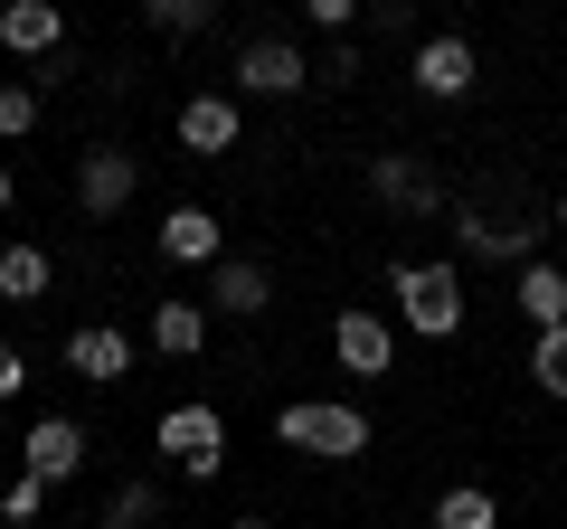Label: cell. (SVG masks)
Returning <instances> with one entry per match:
<instances>
[{
    "label": "cell",
    "instance_id": "obj_1",
    "mask_svg": "<svg viewBox=\"0 0 567 529\" xmlns=\"http://www.w3.org/2000/svg\"><path fill=\"white\" fill-rule=\"evenodd\" d=\"M388 293H398V331H416V341H454L464 331V264L454 256H398Z\"/></svg>",
    "mask_w": 567,
    "mask_h": 529
},
{
    "label": "cell",
    "instance_id": "obj_2",
    "mask_svg": "<svg viewBox=\"0 0 567 529\" xmlns=\"http://www.w3.org/2000/svg\"><path fill=\"white\" fill-rule=\"evenodd\" d=\"M275 445L284 454H312V464H360L369 454V416L350 397H293L275 416Z\"/></svg>",
    "mask_w": 567,
    "mask_h": 529
},
{
    "label": "cell",
    "instance_id": "obj_3",
    "mask_svg": "<svg viewBox=\"0 0 567 529\" xmlns=\"http://www.w3.org/2000/svg\"><path fill=\"white\" fill-rule=\"evenodd\" d=\"M152 445H162L171 464L189 473V483H218V473H227V416H218V407H199V397H181V407H162Z\"/></svg>",
    "mask_w": 567,
    "mask_h": 529
},
{
    "label": "cell",
    "instance_id": "obj_4",
    "mask_svg": "<svg viewBox=\"0 0 567 529\" xmlns=\"http://www.w3.org/2000/svg\"><path fill=\"white\" fill-rule=\"evenodd\" d=\"M406 85H416L425 104H464L473 85H483V58H473V39L464 29H435V39L406 58Z\"/></svg>",
    "mask_w": 567,
    "mask_h": 529
},
{
    "label": "cell",
    "instance_id": "obj_5",
    "mask_svg": "<svg viewBox=\"0 0 567 529\" xmlns=\"http://www.w3.org/2000/svg\"><path fill=\"white\" fill-rule=\"evenodd\" d=\"M454 256L464 264H539V227L529 218H473V208H454Z\"/></svg>",
    "mask_w": 567,
    "mask_h": 529
},
{
    "label": "cell",
    "instance_id": "obj_6",
    "mask_svg": "<svg viewBox=\"0 0 567 529\" xmlns=\"http://www.w3.org/2000/svg\"><path fill=\"white\" fill-rule=\"evenodd\" d=\"M171 143H181L189 162H218V152L246 143V104L237 95H189L181 114H171Z\"/></svg>",
    "mask_w": 567,
    "mask_h": 529
},
{
    "label": "cell",
    "instance_id": "obj_7",
    "mask_svg": "<svg viewBox=\"0 0 567 529\" xmlns=\"http://www.w3.org/2000/svg\"><path fill=\"white\" fill-rule=\"evenodd\" d=\"M331 350H341L350 378H388V369H398V322L369 312V303H350L341 322H331Z\"/></svg>",
    "mask_w": 567,
    "mask_h": 529
},
{
    "label": "cell",
    "instance_id": "obj_8",
    "mask_svg": "<svg viewBox=\"0 0 567 529\" xmlns=\"http://www.w3.org/2000/svg\"><path fill=\"white\" fill-rule=\"evenodd\" d=\"M227 76H237L246 95H303V85H312V58H303L293 39H246Z\"/></svg>",
    "mask_w": 567,
    "mask_h": 529
},
{
    "label": "cell",
    "instance_id": "obj_9",
    "mask_svg": "<svg viewBox=\"0 0 567 529\" xmlns=\"http://www.w3.org/2000/svg\"><path fill=\"white\" fill-rule=\"evenodd\" d=\"M133 189H142V162H133V152L95 143V152L76 162V208H85V218H114V208H133Z\"/></svg>",
    "mask_w": 567,
    "mask_h": 529
},
{
    "label": "cell",
    "instance_id": "obj_10",
    "mask_svg": "<svg viewBox=\"0 0 567 529\" xmlns=\"http://www.w3.org/2000/svg\"><path fill=\"white\" fill-rule=\"evenodd\" d=\"M369 199L406 208V218H445V180H435V170H416L406 152H369Z\"/></svg>",
    "mask_w": 567,
    "mask_h": 529
},
{
    "label": "cell",
    "instance_id": "obj_11",
    "mask_svg": "<svg viewBox=\"0 0 567 529\" xmlns=\"http://www.w3.org/2000/svg\"><path fill=\"white\" fill-rule=\"evenodd\" d=\"M0 48L29 58V66H48L66 48V10H58V0H0Z\"/></svg>",
    "mask_w": 567,
    "mask_h": 529
},
{
    "label": "cell",
    "instance_id": "obj_12",
    "mask_svg": "<svg viewBox=\"0 0 567 529\" xmlns=\"http://www.w3.org/2000/svg\"><path fill=\"white\" fill-rule=\"evenodd\" d=\"M152 246H162V264H218L227 256V227H218V208L181 199L162 227H152Z\"/></svg>",
    "mask_w": 567,
    "mask_h": 529
},
{
    "label": "cell",
    "instance_id": "obj_13",
    "mask_svg": "<svg viewBox=\"0 0 567 529\" xmlns=\"http://www.w3.org/2000/svg\"><path fill=\"white\" fill-rule=\"evenodd\" d=\"M20 473H39V483H76V473H85V426H76V416H39V426L20 435Z\"/></svg>",
    "mask_w": 567,
    "mask_h": 529
},
{
    "label": "cell",
    "instance_id": "obj_14",
    "mask_svg": "<svg viewBox=\"0 0 567 529\" xmlns=\"http://www.w3.org/2000/svg\"><path fill=\"white\" fill-rule=\"evenodd\" d=\"M208 312H227V322H256L265 303H275V274H265L256 256H218L208 264V293H199Z\"/></svg>",
    "mask_w": 567,
    "mask_h": 529
},
{
    "label": "cell",
    "instance_id": "obj_15",
    "mask_svg": "<svg viewBox=\"0 0 567 529\" xmlns=\"http://www.w3.org/2000/svg\"><path fill=\"white\" fill-rule=\"evenodd\" d=\"M66 369H76V378H95V387L133 378V331H114V322H76V331H66Z\"/></svg>",
    "mask_w": 567,
    "mask_h": 529
},
{
    "label": "cell",
    "instance_id": "obj_16",
    "mask_svg": "<svg viewBox=\"0 0 567 529\" xmlns=\"http://www.w3.org/2000/svg\"><path fill=\"white\" fill-rule=\"evenodd\" d=\"M511 312H520L529 331H558L567 322V264H520V274H511Z\"/></svg>",
    "mask_w": 567,
    "mask_h": 529
},
{
    "label": "cell",
    "instance_id": "obj_17",
    "mask_svg": "<svg viewBox=\"0 0 567 529\" xmlns=\"http://www.w3.org/2000/svg\"><path fill=\"white\" fill-rule=\"evenodd\" d=\"M152 350H162V360H199L208 350V303H181V293L152 303Z\"/></svg>",
    "mask_w": 567,
    "mask_h": 529
},
{
    "label": "cell",
    "instance_id": "obj_18",
    "mask_svg": "<svg viewBox=\"0 0 567 529\" xmlns=\"http://www.w3.org/2000/svg\"><path fill=\"white\" fill-rule=\"evenodd\" d=\"M58 284V264H48V246H0V303H39V293Z\"/></svg>",
    "mask_w": 567,
    "mask_h": 529
},
{
    "label": "cell",
    "instance_id": "obj_19",
    "mask_svg": "<svg viewBox=\"0 0 567 529\" xmlns=\"http://www.w3.org/2000/svg\"><path fill=\"white\" fill-rule=\"evenodd\" d=\"M435 529H502V501L483 483H454V491H435Z\"/></svg>",
    "mask_w": 567,
    "mask_h": 529
},
{
    "label": "cell",
    "instance_id": "obj_20",
    "mask_svg": "<svg viewBox=\"0 0 567 529\" xmlns=\"http://www.w3.org/2000/svg\"><path fill=\"white\" fill-rule=\"evenodd\" d=\"M529 387L567 407V322L558 331H529Z\"/></svg>",
    "mask_w": 567,
    "mask_h": 529
},
{
    "label": "cell",
    "instance_id": "obj_21",
    "mask_svg": "<svg viewBox=\"0 0 567 529\" xmlns=\"http://www.w3.org/2000/svg\"><path fill=\"white\" fill-rule=\"evenodd\" d=\"M152 520H162V483H123L104 501V529H152Z\"/></svg>",
    "mask_w": 567,
    "mask_h": 529
},
{
    "label": "cell",
    "instance_id": "obj_22",
    "mask_svg": "<svg viewBox=\"0 0 567 529\" xmlns=\"http://www.w3.org/2000/svg\"><path fill=\"white\" fill-rule=\"evenodd\" d=\"M142 20L162 29V39H199V29H208V0H142Z\"/></svg>",
    "mask_w": 567,
    "mask_h": 529
},
{
    "label": "cell",
    "instance_id": "obj_23",
    "mask_svg": "<svg viewBox=\"0 0 567 529\" xmlns=\"http://www.w3.org/2000/svg\"><path fill=\"white\" fill-rule=\"evenodd\" d=\"M48 491H58V483H39V473H20V483L0 491V520H10V529H29V520L48 510Z\"/></svg>",
    "mask_w": 567,
    "mask_h": 529
},
{
    "label": "cell",
    "instance_id": "obj_24",
    "mask_svg": "<svg viewBox=\"0 0 567 529\" xmlns=\"http://www.w3.org/2000/svg\"><path fill=\"white\" fill-rule=\"evenodd\" d=\"M39 133V85H0V143Z\"/></svg>",
    "mask_w": 567,
    "mask_h": 529
},
{
    "label": "cell",
    "instance_id": "obj_25",
    "mask_svg": "<svg viewBox=\"0 0 567 529\" xmlns=\"http://www.w3.org/2000/svg\"><path fill=\"white\" fill-rule=\"evenodd\" d=\"M360 10H369V0H303V20L331 29V39H350V29H360Z\"/></svg>",
    "mask_w": 567,
    "mask_h": 529
},
{
    "label": "cell",
    "instance_id": "obj_26",
    "mask_svg": "<svg viewBox=\"0 0 567 529\" xmlns=\"http://www.w3.org/2000/svg\"><path fill=\"white\" fill-rule=\"evenodd\" d=\"M20 387H29V350H20V341H0V407H10Z\"/></svg>",
    "mask_w": 567,
    "mask_h": 529
},
{
    "label": "cell",
    "instance_id": "obj_27",
    "mask_svg": "<svg viewBox=\"0 0 567 529\" xmlns=\"http://www.w3.org/2000/svg\"><path fill=\"white\" fill-rule=\"evenodd\" d=\"M360 76V39H331V66H322V85H350Z\"/></svg>",
    "mask_w": 567,
    "mask_h": 529
},
{
    "label": "cell",
    "instance_id": "obj_28",
    "mask_svg": "<svg viewBox=\"0 0 567 529\" xmlns=\"http://www.w3.org/2000/svg\"><path fill=\"white\" fill-rule=\"evenodd\" d=\"M10 208H20V180H10V162H0V227H10Z\"/></svg>",
    "mask_w": 567,
    "mask_h": 529
},
{
    "label": "cell",
    "instance_id": "obj_29",
    "mask_svg": "<svg viewBox=\"0 0 567 529\" xmlns=\"http://www.w3.org/2000/svg\"><path fill=\"white\" fill-rule=\"evenodd\" d=\"M227 529H275V520H256V510H237V520H227Z\"/></svg>",
    "mask_w": 567,
    "mask_h": 529
},
{
    "label": "cell",
    "instance_id": "obj_30",
    "mask_svg": "<svg viewBox=\"0 0 567 529\" xmlns=\"http://www.w3.org/2000/svg\"><path fill=\"white\" fill-rule=\"evenodd\" d=\"M0 454H10V407H0Z\"/></svg>",
    "mask_w": 567,
    "mask_h": 529
},
{
    "label": "cell",
    "instance_id": "obj_31",
    "mask_svg": "<svg viewBox=\"0 0 567 529\" xmlns=\"http://www.w3.org/2000/svg\"><path fill=\"white\" fill-rule=\"evenodd\" d=\"M558 227H567V189H558Z\"/></svg>",
    "mask_w": 567,
    "mask_h": 529
}]
</instances>
